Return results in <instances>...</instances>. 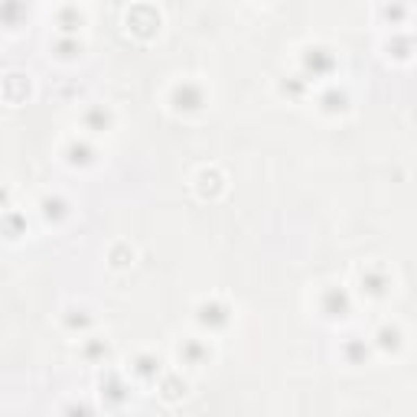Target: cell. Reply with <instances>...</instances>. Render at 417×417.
I'll return each instance as SVG.
<instances>
[{"instance_id": "6da1fadb", "label": "cell", "mask_w": 417, "mask_h": 417, "mask_svg": "<svg viewBox=\"0 0 417 417\" xmlns=\"http://www.w3.org/2000/svg\"><path fill=\"white\" fill-rule=\"evenodd\" d=\"M228 320H232V310L225 307L222 300H203V303L196 307V323H199L203 330H209V332L225 330Z\"/></svg>"}, {"instance_id": "7a4b0ae2", "label": "cell", "mask_w": 417, "mask_h": 417, "mask_svg": "<svg viewBox=\"0 0 417 417\" xmlns=\"http://www.w3.org/2000/svg\"><path fill=\"white\" fill-rule=\"evenodd\" d=\"M320 310L326 320H346L352 313V297L346 287H326L320 297Z\"/></svg>"}, {"instance_id": "3957f363", "label": "cell", "mask_w": 417, "mask_h": 417, "mask_svg": "<svg viewBox=\"0 0 417 417\" xmlns=\"http://www.w3.org/2000/svg\"><path fill=\"white\" fill-rule=\"evenodd\" d=\"M332 69H336V56L326 49V46H310L307 53H303V75L307 78H326V75H332Z\"/></svg>"}, {"instance_id": "277c9868", "label": "cell", "mask_w": 417, "mask_h": 417, "mask_svg": "<svg viewBox=\"0 0 417 417\" xmlns=\"http://www.w3.org/2000/svg\"><path fill=\"white\" fill-rule=\"evenodd\" d=\"M170 101L180 114H196V111H203V105H205V92H203V85H196V82H180V85L173 88Z\"/></svg>"}, {"instance_id": "5b68a950", "label": "cell", "mask_w": 417, "mask_h": 417, "mask_svg": "<svg viewBox=\"0 0 417 417\" xmlns=\"http://www.w3.org/2000/svg\"><path fill=\"white\" fill-rule=\"evenodd\" d=\"M391 290V278H388L382 268H368L362 271V293L372 300H382Z\"/></svg>"}, {"instance_id": "8992f818", "label": "cell", "mask_w": 417, "mask_h": 417, "mask_svg": "<svg viewBox=\"0 0 417 417\" xmlns=\"http://www.w3.org/2000/svg\"><path fill=\"white\" fill-rule=\"evenodd\" d=\"M375 349L378 352H385V355H395L401 352V346H405V336H401V330L398 326H391V323H385V326H378L375 330Z\"/></svg>"}, {"instance_id": "52a82bcc", "label": "cell", "mask_w": 417, "mask_h": 417, "mask_svg": "<svg viewBox=\"0 0 417 417\" xmlns=\"http://www.w3.org/2000/svg\"><path fill=\"white\" fill-rule=\"evenodd\" d=\"M98 157V150L88 144V140H72L69 147H65V160L72 163V167H92Z\"/></svg>"}, {"instance_id": "ba28073f", "label": "cell", "mask_w": 417, "mask_h": 417, "mask_svg": "<svg viewBox=\"0 0 417 417\" xmlns=\"http://www.w3.org/2000/svg\"><path fill=\"white\" fill-rule=\"evenodd\" d=\"M180 359H182V365L199 368V365L209 362V346H205L203 339H186V343L180 346Z\"/></svg>"}, {"instance_id": "9c48e42d", "label": "cell", "mask_w": 417, "mask_h": 417, "mask_svg": "<svg viewBox=\"0 0 417 417\" xmlns=\"http://www.w3.org/2000/svg\"><path fill=\"white\" fill-rule=\"evenodd\" d=\"M368 355H372V346L365 343L362 336H349L343 343V359L349 365H365L368 362Z\"/></svg>"}, {"instance_id": "30bf717a", "label": "cell", "mask_w": 417, "mask_h": 417, "mask_svg": "<svg viewBox=\"0 0 417 417\" xmlns=\"http://www.w3.org/2000/svg\"><path fill=\"white\" fill-rule=\"evenodd\" d=\"M82 20H85V17H82V10H78V7H72V3L56 13V26L62 30V36H78V30H82Z\"/></svg>"}, {"instance_id": "8fae6325", "label": "cell", "mask_w": 417, "mask_h": 417, "mask_svg": "<svg viewBox=\"0 0 417 417\" xmlns=\"http://www.w3.org/2000/svg\"><path fill=\"white\" fill-rule=\"evenodd\" d=\"M346 108H349V95H346L343 88H326L320 95V111L323 114H343Z\"/></svg>"}, {"instance_id": "7c38bea8", "label": "cell", "mask_w": 417, "mask_h": 417, "mask_svg": "<svg viewBox=\"0 0 417 417\" xmlns=\"http://www.w3.org/2000/svg\"><path fill=\"white\" fill-rule=\"evenodd\" d=\"M82 124H85V130H92V134H101V130L111 128V111H108L105 105H92L82 114Z\"/></svg>"}, {"instance_id": "4fadbf2b", "label": "cell", "mask_w": 417, "mask_h": 417, "mask_svg": "<svg viewBox=\"0 0 417 417\" xmlns=\"http://www.w3.org/2000/svg\"><path fill=\"white\" fill-rule=\"evenodd\" d=\"M163 372V362L157 355H137V362H134V375L144 378V382H157Z\"/></svg>"}, {"instance_id": "5bb4252c", "label": "cell", "mask_w": 417, "mask_h": 417, "mask_svg": "<svg viewBox=\"0 0 417 417\" xmlns=\"http://www.w3.org/2000/svg\"><path fill=\"white\" fill-rule=\"evenodd\" d=\"M385 49H388V56H395V59H411V53L417 49V43H414V36H405V33H395L391 40L385 43Z\"/></svg>"}, {"instance_id": "9a60e30c", "label": "cell", "mask_w": 417, "mask_h": 417, "mask_svg": "<svg viewBox=\"0 0 417 417\" xmlns=\"http://www.w3.org/2000/svg\"><path fill=\"white\" fill-rule=\"evenodd\" d=\"M65 215H69V203H65L62 196H46L43 199V219L46 222H62Z\"/></svg>"}, {"instance_id": "2e32d148", "label": "cell", "mask_w": 417, "mask_h": 417, "mask_svg": "<svg viewBox=\"0 0 417 417\" xmlns=\"http://www.w3.org/2000/svg\"><path fill=\"white\" fill-rule=\"evenodd\" d=\"M53 49H56L59 59H75V56H82V43H78V36H59Z\"/></svg>"}, {"instance_id": "e0dca14e", "label": "cell", "mask_w": 417, "mask_h": 417, "mask_svg": "<svg viewBox=\"0 0 417 417\" xmlns=\"http://www.w3.org/2000/svg\"><path fill=\"white\" fill-rule=\"evenodd\" d=\"M382 20H385L388 26H401V23L407 20V3H401V0H391V3H385Z\"/></svg>"}, {"instance_id": "ac0fdd59", "label": "cell", "mask_w": 417, "mask_h": 417, "mask_svg": "<svg viewBox=\"0 0 417 417\" xmlns=\"http://www.w3.org/2000/svg\"><path fill=\"white\" fill-rule=\"evenodd\" d=\"M23 17H26V3L23 0H3V23L7 26H20Z\"/></svg>"}, {"instance_id": "d6986e66", "label": "cell", "mask_w": 417, "mask_h": 417, "mask_svg": "<svg viewBox=\"0 0 417 417\" xmlns=\"http://www.w3.org/2000/svg\"><path fill=\"white\" fill-rule=\"evenodd\" d=\"M101 388H105V395L114 401V405H121L124 398H128V388H124V382H121L118 375H108L105 382H101Z\"/></svg>"}, {"instance_id": "ffe728a7", "label": "cell", "mask_w": 417, "mask_h": 417, "mask_svg": "<svg viewBox=\"0 0 417 417\" xmlns=\"http://www.w3.org/2000/svg\"><path fill=\"white\" fill-rule=\"evenodd\" d=\"M65 326H69V330H88V326H92V316H88V310H82V307H78V310H69L65 313Z\"/></svg>"}, {"instance_id": "44dd1931", "label": "cell", "mask_w": 417, "mask_h": 417, "mask_svg": "<svg viewBox=\"0 0 417 417\" xmlns=\"http://www.w3.org/2000/svg\"><path fill=\"white\" fill-rule=\"evenodd\" d=\"M82 352H85V359H92V362H101V359H108V343L105 339H88Z\"/></svg>"}, {"instance_id": "7402d4cb", "label": "cell", "mask_w": 417, "mask_h": 417, "mask_svg": "<svg viewBox=\"0 0 417 417\" xmlns=\"http://www.w3.org/2000/svg\"><path fill=\"white\" fill-rule=\"evenodd\" d=\"M307 75H290L287 82H284V95H290V98H300L303 92H307Z\"/></svg>"}, {"instance_id": "603a6c76", "label": "cell", "mask_w": 417, "mask_h": 417, "mask_svg": "<svg viewBox=\"0 0 417 417\" xmlns=\"http://www.w3.org/2000/svg\"><path fill=\"white\" fill-rule=\"evenodd\" d=\"M199 182H203V186H199V189H203V196H212V193H219V189H222L219 173H203V176H199Z\"/></svg>"}, {"instance_id": "cb8c5ba5", "label": "cell", "mask_w": 417, "mask_h": 417, "mask_svg": "<svg viewBox=\"0 0 417 417\" xmlns=\"http://www.w3.org/2000/svg\"><path fill=\"white\" fill-rule=\"evenodd\" d=\"M163 388H167L163 395L170 398V401H176V398H180V395H186V385H180L176 378H167V385H163Z\"/></svg>"}, {"instance_id": "d4e9b609", "label": "cell", "mask_w": 417, "mask_h": 417, "mask_svg": "<svg viewBox=\"0 0 417 417\" xmlns=\"http://www.w3.org/2000/svg\"><path fill=\"white\" fill-rule=\"evenodd\" d=\"M414 43H417V33H414Z\"/></svg>"}]
</instances>
